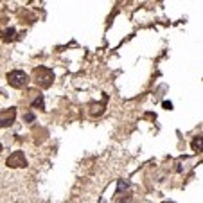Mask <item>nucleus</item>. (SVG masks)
<instances>
[{
    "instance_id": "1",
    "label": "nucleus",
    "mask_w": 203,
    "mask_h": 203,
    "mask_svg": "<svg viewBox=\"0 0 203 203\" xmlns=\"http://www.w3.org/2000/svg\"><path fill=\"white\" fill-rule=\"evenodd\" d=\"M33 79H34V83L38 84V87L49 88L52 84V81H54V72H52L50 68H47V67H38V68H34Z\"/></svg>"
},
{
    "instance_id": "2",
    "label": "nucleus",
    "mask_w": 203,
    "mask_h": 203,
    "mask_svg": "<svg viewBox=\"0 0 203 203\" xmlns=\"http://www.w3.org/2000/svg\"><path fill=\"white\" fill-rule=\"evenodd\" d=\"M29 81H31V77L24 70H13V72L7 74V83L11 84L13 88H24V87H27Z\"/></svg>"
},
{
    "instance_id": "3",
    "label": "nucleus",
    "mask_w": 203,
    "mask_h": 203,
    "mask_svg": "<svg viewBox=\"0 0 203 203\" xmlns=\"http://www.w3.org/2000/svg\"><path fill=\"white\" fill-rule=\"evenodd\" d=\"M16 119V108H7L0 112V128H7L11 126Z\"/></svg>"
},
{
    "instance_id": "4",
    "label": "nucleus",
    "mask_w": 203,
    "mask_h": 203,
    "mask_svg": "<svg viewBox=\"0 0 203 203\" xmlns=\"http://www.w3.org/2000/svg\"><path fill=\"white\" fill-rule=\"evenodd\" d=\"M9 167H27V158L22 151H15L6 162Z\"/></svg>"
},
{
    "instance_id": "5",
    "label": "nucleus",
    "mask_w": 203,
    "mask_h": 203,
    "mask_svg": "<svg viewBox=\"0 0 203 203\" xmlns=\"http://www.w3.org/2000/svg\"><path fill=\"white\" fill-rule=\"evenodd\" d=\"M33 108H40V110H45V103H43V97H41V95H40L38 99H34V101H33Z\"/></svg>"
},
{
    "instance_id": "6",
    "label": "nucleus",
    "mask_w": 203,
    "mask_h": 203,
    "mask_svg": "<svg viewBox=\"0 0 203 203\" xmlns=\"http://www.w3.org/2000/svg\"><path fill=\"white\" fill-rule=\"evenodd\" d=\"M192 149H194V151H201V137H196L194 140H192Z\"/></svg>"
},
{
    "instance_id": "7",
    "label": "nucleus",
    "mask_w": 203,
    "mask_h": 203,
    "mask_svg": "<svg viewBox=\"0 0 203 203\" xmlns=\"http://www.w3.org/2000/svg\"><path fill=\"white\" fill-rule=\"evenodd\" d=\"M124 189H128V181H124V180H119V185H117V194H119V192H122Z\"/></svg>"
},
{
    "instance_id": "8",
    "label": "nucleus",
    "mask_w": 203,
    "mask_h": 203,
    "mask_svg": "<svg viewBox=\"0 0 203 203\" xmlns=\"http://www.w3.org/2000/svg\"><path fill=\"white\" fill-rule=\"evenodd\" d=\"M4 34H6V36H4L6 40H9V38H13V34H15V29H7V31H6V33H4Z\"/></svg>"
},
{
    "instance_id": "9",
    "label": "nucleus",
    "mask_w": 203,
    "mask_h": 203,
    "mask_svg": "<svg viewBox=\"0 0 203 203\" xmlns=\"http://www.w3.org/2000/svg\"><path fill=\"white\" fill-rule=\"evenodd\" d=\"M24 121L33 122V121H34V115H33V113H25V115H24Z\"/></svg>"
},
{
    "instance_id": "10",
    "label": "nucleus",
    "mask_w": 203,
    "mask_h": 203,
    "mask_svg": "<svg viewBox=\"0 0 203 203\" xmlns=\"http://www.w3.org/2000/svg\"><path fill=\"white\" fill-rule=\"evenodd\" d=\"M164 108L165 110H173V103H171V101H164Z\"/></svg>"
}]
</instances>
